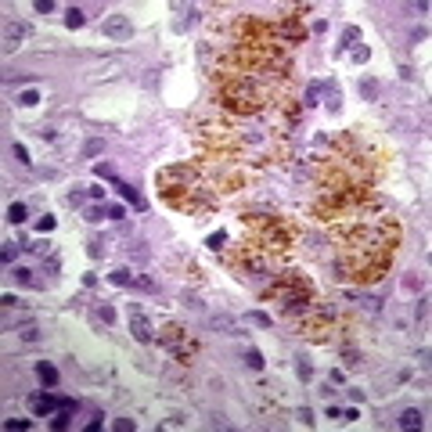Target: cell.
<instances>
[{
  "instance_id": "cell-34",
  "label": "cell",
  "mask_w": 432,
  "mask_h": 432,
  "mask_svg": "<svg viewBox=\"0 0 432 432\" xmlns=\"http://www.w3.org/2000/svg\"><path fill=\"white\" fill-rule=\"evenodd\" d=\"M83 202H87L83 191H69V206H83Z\"/></svg>"
},
{
  "instance_id": "cell-18",
  "label": "cell",
  "mask_w": 432,
  "mask_h": 432,
  "mask_svg": "<svg viewBox=\"0 0 432 432\" xmlns=\"http://www.w3.org/2000/svg\"><path fill=\"white\" fill-rule=\"evenodd\" d=\"M360 94H364L367 101H378V83H375V80H364V83H360Z\"/></svg>"
},
{
  "instance_id": "cell-28",
  "label": "cell",
  "mask_w": 432,
  "mask_h": 432,
  "mask_svg": "<svg viewBox=\"0 0 432 432\" xmlns=\"http://www.w3.org/2000/svg\"><path fill=\"white\" fill-rule=\"evenodd\" d=\"M36 230H40V234H47V230H54V216H40Z\"/></svg>"
},
{
  "instance_id": "cell-11",
  "label": "cell",
  "mask_w": 432,
  "mask_h": 432,
  "mask_svg": "<svg viewBox=\"0 0 432 432\" xmlns=\"http://www.w3.org/2000/svg\"><path fill=\"white\" fill-rule=\"evenodd\" d=\"M357 40H360V29H357V25H346V29H342V40H338V47H335V54L353 51V47H357Z\"/></svg>"
},
{
  "instance_id": "cell-12",
  "label": "cell",
  "mask_w": 432,
  "mask_h": 432,
  "mask_svg": "<svg viewBox=\"0 0 432 432\" xmlns=\"http://www.w3.org/2000/svg\"><path fill=\"white\" fill-rule=\"evenodd\" d=\"M396 425H400V429H422L425 418H422V411H418V407H407V411L396 418Z\"/></svg>"
},
{
  "instance_id": "cell-37",
  "label": "cell",
  "mask_w": 432,
  "mask_h": 432,
  "mask_svg": "<svg viewBox=\"0 0 432 432\" xmlns=\"http://www.w3.org/2000/svg\"><path fill=\"white\" fill-rule=\"evenodd\" d=\"M108 216H112V220H122V216H126V209H122V206H108Z\"/></svg>"
},
{
  "instance_id": "cell-20",
  "label": "cell",
  "mask_w": 432,
  "mask_h": 432,
  "mask_svg": "<svg viewBox=\"0 0 432 432\" xmlns=\"http://www.w3.org/2000/svg\"><path fill=\"white\" fill-rule=\"evenodd\" d=\"M223 241H227V230H216V234H209V241H206V245H209L213 252H220V249H223Z\"/></svg>"
},
{
  "instance_id": "cell-6",
  "label": "cell",
  "mask_w": 432,
  "mask_h": 432,
  "mask_svg": "<svg viewBox=\"0 0 432 432\" xmlns=\"http://www.w3.org/2000/svg\"><path fill=\"white\" fill-rule=\"evenodd\" d=\"M130 14H108V18L101 22V36L108 40H130Z\"/></svg>"
},
{
  "instance_id": "cell-29",
  "label": "cell",
  "mask_w": 432,
  "mask_h": 432,
  "mask_svg": "<svg viewBox=\"0 0 432 432\" xmlns=\"http://www.w3.org/2000/svg\"><path fill=\"white\" fill-rule=\"evenodd\" d=\"M4 429H29V418H7Z\"/></svg>"
},
{
  "instance_id": "cell-3",
  "label": "cell",
  "mask_w": 432,
  "mask_h": 432,
  "mask_svg": "<svg viewBox=\"0 0 432 432\" xmlns=\"http://www.w3.org/2000/svg\"><path fill=\"white\" fill-rule=\"evenodd\" d=\"M263 299L277 303L288 317H296V314H303L306 306L314 303V288H310V281H306L303 274H281V277H274V281L267 285Z\"/></svg>"
},
{
  "instance_id": "cell-8",
  "label": "cell",
  "mask_w": 432,
  "mask_h": 432,
  "mask_svg": "<svg viewBox=\"0 0 432 432\" xmlns=\"http://www.w3.org/2000/svg\"><path fill=\"white\" fill-rule=\"evenodd\" d=\"M130 331H133L137 342H144V346L155 342V328H151V321H148L141 310H137V306H130Z\"/></svg>"
},
{
  "instance_id": "cell-23",
  "label": "cell",
  "mask_w": 432,
  "mask_h": 432,
  "mask_svg": "<svg viewBox=\"0 0 432 432\" xmlns=\"http://www.w3.org/2000/svg\"><path fill=\"white\" fill-rule=\"evenodd\" d=\"M296 371H299V378H303V382H310V378H314V367H310V360H299V364H296Z\"/></svg>"
},
{
  "instance_id": "cell-19",
  "label": "cell",
  "mask_w": 432,
  "mask_h": 432,
  "mask_svg": "<svg viewBox=\"0 0 432 432\" xmlns=\"http://www.w3.org/2000/svg\"><path fill=\"white\" fill-rule=\"evenodd\" d=\"M245 364H249L252 371H259V367H263V353H259V349H249V353H245Z\"/></svg>"
},
{
  "instance_id": "cell-4",
  "label": "cell",
  "mask_w": 432,
  "mask_h": 432,
  "mask_svg": "<svg viewBox=\"0 0 432 432\" xmlns=\"http://www.w3.org/2000/svg\"><path fill=\"white\" fill-rule=\"evenodd\" d=\"M223 263L234 270V277H256L270 270V252H263L256 241H241L238 249H223Z\"/></svg>"
},
{
  "instance_id": "cell-9",
  "label": "cell",
  "mask_w": 432,
  "mask_h": 432,
  "mask_svg": "<svg viewBox=\"0 0 432 432\" xmlns=\"http://www.w3.org/2000/svg\"><path fill=\"white\" fill-rule=\"evenodd\" d=\"M33 33L25 22H11L7 29H4V51H14V47H22V40Z\"/></svg>"
},
{
  "instance_id": "cell-5",
  "label": "cell",
  "mask_w": 432,
  "mask_h": 432,
  "mask_svg": "<svg viewBox=\"0 0 432 432\" xmlns=\"http://www.w3.org/2000/svg\"><path fill=\"white\" fill-rule=\"evenodd\" d=\"M159 346L173 353L177 364H195V357H198V342L180 328V324H162L159 328Z\"/></svg>"
},
{
  "instance_id": "cell-26",
  "label": "cell",
  "mask_w": 432,
  "mask_h": 432,
  "mask_svg": "<svg viewBox=\"0 0 432 432\" xmlns=\"http://www.w3.org/2000/svg\"><path fill=\"white\" fill-rule=\"evenodd\" d=\"M11 151H14V159H18L22 166H29V162H33V159H29V151H25L22 144H11Z\"/></svg>"
},
{
  "instance_id": "cell-33",
  "label": "cell",
  "mask_w": 432,
  "mask_h": 432,
  "mask_svg": "<svg viewBox=\"0 0 432 432\" xmlns=\"http://www.w3.org/2000/svg\"><path fill=\"white\" fill-rule=\"evenodd\" d=\"M22 338H25V342H36V338H40V328H33V324H29V328L22 331Z\"/></svg>"
},
{
  "instance_id": "cell-24",
  "label": "cell",
  "mask_w": 432,
  "mask_h": 432,
  "mask_svg": "<svg viewBox=\"0 0 432 432\" xmlns=\"http://www.w3.org/2000/svg\"><path fill=\"white\" fill-rule=\"evenodd\" d=\"M101 216H108V209H105V206H90V209H87V220H90V223H98Z\"/></svg>"
},
{
  "instance_id": "cell-22",
  "label": "cell",
  "mask_w": 432,
  "mask_h": 432,
  "mask_svg": "<svg viewBox=\"0 0 432 432\" xmlns=\"http://www.w3.org/2000/svg\"><path fill=\"white\" fill-rule=\"evenodd\" d=\"M36 101H40V94H36V90H25V94H18V105H22V108H33Z\"/></svg>"
},
{
  "instance_id": "cell-10",
  "label": "cell",
  "mask_w": 432,
  "mask_h": 432,
  "mask_svg": "<svg viewBox=\"0 0 432 432\" xmlns=\"http://www.w3.org/2000/svg\"><path fill=\"white\" fill-rule=\"evenodd\" d=\"M112 184H115V191L122 195V198H126V202L137 209V213H144L148 209V202H144V198L141 195H137V188H133V184H126V180H119V177H112Z\"/></svg>"
},
{
  "instance_id": "cell-27",
  "label": "cell",
  "mask_w": 432,
  "mask_h": 432,
  "mask_svg": "<svg viewBox=\"0 0 432 432\" xmlns=\"http://www.w3.org/2000/svg\"><path fill=\"white\" fill-rule=\"evenodd\" d=\"M87 252L94 256V259H98V256H105V241H98V238H94V241H87Z\"/></svg>"
},
{
  "instance_id": "cell-1",
  "label": "cell",
  "mask_w": 432,
  "mask_h": 432,
  "mask_svg": "<svg viewBox=\"0 0 432 432\" xmlns=\"http://www.w3.org/2000/svg\"><path fill=\"white\" fill-rule=\"evenodd\" d=\"M159 184V195L166 206H173L180 213H191V216H202L209 209H216V184L206 159L202 162H177V166H166L155 173Z\"/></svg>"
},
{
  "instance_id": "cell-13",
  "label": "cell",
  "mask_w": 432,
  "mask_h": 432,
  "mask_svg": "<svg viewBox=\"0 0 432 432\" xmlns=\"http://www.w3.org/2000/svg\"><path fill=\"white\" fill-rule=\"evenodd\" d=\"M108 281L119 285V288H137V274L133 270H112V274H108Z\"/></svg>"
},
{
  "instance_id": "cell-15",
  "label": "cell",
  "mask_w": 432,
  "mask_h": 432,
  "mask_svg": "<svg viewBox=\"0 0 432 432\" xmlns=\"http://www.w3.org/2000/svg\"><path fill=\"white\" fill-rule=\"evenodd\" d=\"M83 22H87L83 7H65V25H69V29H80Z\"/></svg>"
},
{
  "instance_id": "cell-16",
  "label": "cell",
  "mask_w": 432,
  "mask_h": 432,
  "mask_svg": "<svg viewBox=\"0 0 432 432\" xmlns=\"http://www.w3.org/2000/svg\"><path fill=\"white\" fill-rule=\"evenodd\" d=\"M7 220H11V223H25V206H22V202H11V206H7Z\"/></svg>"
},
{
  "instance_id": "cell-25",
  "label": "cell",
  "mask_w": 432,
  "mask_h": 432,
  "mask_svg": "<svg viewBox=\"0 0 432 432\" xmlns=\"http://www.w3.org/2000/svg\"><path fill=\"white\" fill-rule=\"evenodd\" d=\"M245 321H252V324H259V328H270L274 324V317H267V314H249Z\"/></svg>"
},
{
  "instance_id": "cell-7",
  "label": "cell",
  "mask_w": 432,
  "mask_h": 432,
  "mask_svg": "<svg viewBox=\"0 0 432 432\" xmlns=\"http://www.w3.org/2000/svg\"><path fill=\"white\" fill-rule=\"evenodd\" d=\"M29 407H33L36 418H47V414H54V411H61V407H76V404H72V400H58V396H51V393H40V396L29 400Z\"/></svg>"
},
{
  "instance_id": "cell-32",
  "label": "cell",
  "mask_w": 432,
  "mask_h": 432,
  "mask_svg": "<svg viewBox=\"0 0 432 432\" xmlns=\"http://www.w3.org/2000/svg\"><path fill=\"white\" fill-rule=\"evenodd\" d=\"M112 429H115V432H130L133 422H130V418H119V422H112Z\"/></svg>"
},
{
  "instance_id": "cell-36",
  "label": "cell",
  "mask_w": 432,
  "mask_h": 432,
  "mask_svg": "<svg viewBox=\"0 0 432 432\" xmlns=\"http://www.w3.org/2000/svg\"><path fill=\"white\" fill-rule=\"evenodd\" d=\"M98 314H101V317H105L108 324H112V321H115V310H112V306H98Z\"/></svg>"
},
{
  "instance_id": "cell-30",
  "label": "cell",
  "mask_w": 432,
  "mask_h": 432,
  "mask_svg": "<svg viewBox=\"0 0 432 432\" xmlns=\"http://www.w3.org/2000/svg\"><path fill=\"white\" fill-rule=\"evenodd\" d=\"M101 148H105L101 141H87V148H83V155L90 159V155H98V151H101Z\"/></svg>"
},
{
  "instance_id": "cell-38",
  "label": "cell",
  "mask_w": 432,
  "mask_h": 432,
  "mask_svg": "<svg viewBox=\"0 0 432 432\" xmlns=\"http://www.w3.org/2000/svg\"><path fill=\"white\" fill-rule=\"evenodd\" d=\"M14 252H18V245H4V263H11Z\"/></svg>"
},
{
  "instance_id": "cell-17",
  "label": "cell",
  "mask_w": 432,
  "mask_h": 432,
  "mask_svg": "<svg viewBox=\"0 0 432 432\" xmlns=\"http://www.w3.org/2000/svg\"><path fill=\"white\" fill-rule=\"evenodd\" d=\"M213 328H223L227 335H238V324L230 321V317H223V314H220V317H213Z\"/></svg>"
},
{
  "instance_id": "cell-14",
  "label": "cell",
  "mask_w": 432,
  "mask_h": 432,
  "mask_svg": "<svg viewBox=\"0 0 432 432\" xmlns=\"http://www.w3.org/2000/svg\"><path fill=\"white\" fill-rule=\"evenodd\" d=\"M36 375H40V382H43V385H51V389L58 385V367H54V364H47V360H40V364H36Z\"/></svg>"
},
{
  "instance_id": "cell-21",
  "label": "cell",
  "mask_w": 432,
  "mask_h": 432,
  "mask_svg": "<svg viewBox=\"0 0 432 432\" xmlns=\"http://www.w3.org/2000/svg\"><path fill=\"white\" fill-rule=\"evenodd\" d=\"M14 277H18V285H36V281H33V270H29V267H14Z\"/></svg>"
},
{
  "instance_id": "cell-35",
  "label": "cell",
  "mask_w": 432,
  "mask_h": 432,
  "mask_svg": "<svg viewBox=\"0 0 432 432\" xmlns=\"http://www.w3.org/2000/svg\"><path fill=\"white\" fill-rule=\"evenodd\" d=\"M342 360H346V367H357V364H360V357H357L353 349H346V353H342Z\"/></svg>"
},
{
  "instance_id": "cell-2",
  "label": "cell",
  "mask_w": 432,
  "mask_h": 432,
  "mask_svg": "<svg viewBox=\"0 0 432 432\" xmlns=\"http://www.w3.org/2000/svg\"><path fill=\"white\" fill-rule=\"evenodd\" d=\"M241 223H245L249 241H256L263 252H288L303 234L299 223L285 220V216H270V213H245Z\"/></svg>"
},
{
  "instance_id": "cell-31",
  "label": "cell",
  "mask_w": 432,
  "mask_h": 432,
  "mask_svg": "<svg viewBox=\"0 0 432 432\" xmlns=\"http://www.w3.org/2000/svg\"><path fill=\"white\" fill-rule=\"evenodd\" d=\"M367 58H371V51H367V47H353V61H357V65H360V61H367Z\"/></svg>"
}]
</instances>
